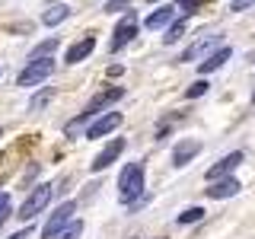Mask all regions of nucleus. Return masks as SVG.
Masks as SVG:
<instances>
[{"instance_id":"4","label":"nucleus","mask_w":255,"mask_h":239,"mask_svg":"<svg viewBox=\"0 0 255 239\" xmlns=\"http://www.w3.org/2000/svg\"><path fill=\"white\" fill-rule=\"evenodd\" d=\"M54 74V61L51 58H42V61H29V67L22 70L19 77H16V83L19 86H38L42 80H48Z\"/></svg>"},{"instance_id":"30","label":"nucleus","mask_w":255,"mask_h":239,"mask_svg":"<svg viewBox=\"0 0 255 239\" xmlns=\"http://www.w3.org/2000/svg\"><path fill=\"white\" fill-rule=\"evenodd\" d=\"M0 134H3V131H0Z\"/></svg>"},{"instance_id":"22","label":"nucleus","mask_w":255,"mask_h":239,"mask_svg":"<svg viewBox=\"0 0 255 239\" xmlns=\"http://www.w3.org/2000/svg\"><path fill=\"white\" fill-rule=\"evenodd\" d=\"M10 217V195L6 191H0V223Z\"/></svg>"},{"instance_id":"7","label":"nucleus","mask_w":255,"mask_h":239,"mask_svg":"<svg viewBox=\"0 0 255 239\" xmlns=\"http://www.w3.org/2000/svg\"><path fill=\"white\" fill-rule=\"evenodd\" d=\"M137 35V19H134V13H128L122 22L115 26V32H112V51H122L125 45H131V38Z\"/></svg>"},{"instance_id":"19","label":"nucleus","mask_w":255,"mask_h":239,"mask_svg":"<svg viewBox=\"0 0 255 239\" xmlns=\"http://www.w3.org/2000/svg\"><path fill=\"white\" fill-rule=\"evenodd\" d=\"M80 236H83V220H70L54 239H80Z\"/></svg>"},{"instance_id":"9","label":"nucleus","mask_w":255,"mask_h":239,"mask_svg":"<svg viewBox=\"0 0 255 239\" xmlns=\"http://www.w3.org/2000/svg\"><path fill=\"white\" fill-rule=\"evenodd\" d=\"M122 124V112H106L102 118H96V121L86 127V137L96 140V137H106V134H112L115 127Z\"/></svg>"},{"instance_id":"18","label":"nucleus","mask_w":255,"mask_h":239,"mask_svg":"<svg viewBox=\"0 0 255 239\" xmlns=\"http://www.w3.org/2000/svg\"><path fill=\"white\" fill-rule=\"evenodd\" d=\"M201 220H204V207H185V211L179 214L182 227H188V223H201Z\"/></svg>"},{"instance_id":"2","label":"nucleus","mask_w":255,"mask_h":239,"mask_svg":"<svg viewBox=\"0 0 255 239\" xmlns=\"http://www.w3.org/2000/svg\"><path fill=\"white\" fill-rule=\"evenodd\" d=\"M122 96H125L122 86H109V90H102L99 96H93V99H90V106H86V109H83V112H80V115L74 118V121L67 124V131H74L77 124H83V121H90V118H96L99 112H106L109 106H115V102L122 99Z\"/></svg>"},{"instance_id":"1","label":"nucleus","mask_w":255,"mask_h":239,"mask_svg":"<svg viewBox=\"0 0 255 239\" xmlns=\"http://www.w3.org/2000/svg\"><path fill=\"white\" fill-rule=\"evenodd\" d=\"M143 185H147V169H143V163H128L122 175H118V198H122L125 204L137 201L143 195Z\"/></svg>"},{"instance_id":"12","label":"nucleus","mask_w":255,"mask_h":239,"mask_svg":"<svg viewBox=\"0 0 255 239\" xmlns=\"http://www.w3.org/2000/svg\"><path fill=\"white\" fill-rule=\"evenodd\" d=\"M239 179H233V175H227V179H217V182H211V188H204L207 191V198H214V201H223V198H233L239 195Z\"/></svg>"},{"instance_id":"14","label":"nucleus","mask_w":255,"mask_h":239,"mask_svg":"<svg viewBox=\"0 0 255 239\" xmlns=\"http://www.w3.org/2000/svg\"><path fill=\"white\" fill-rule=\"evenodd\" d=\"M93 48H96V35H83L80 42H74L67 48V64H80L83 58H90Z\"/></svg>"},{"instance_id":"24","label":"nucleus","mask_w":255,"mask_h":239,"mask_svg":"<svg viewBox=\"0 0 255 239\" xmlns=\"http://www.w3.org/2000/svg\"><path fill=\"white\" fill-rule=\"evenodd\" d=\"M252 3H255V0H233V3H230V10H233V13H243V10H249Z\"/></svg>"},{"instance_id":"21","label":"nucleus","mask_w":255,"mask_h":239,"mask_svg":"<svg viewBox=\"0 0 255 239\" xmlns=\"http://www.w3.org/2000/svg\"><path fill=\"white\" fill-rule=\"evenodd\" d=\"M204 93H207V83H204V80H198V83H191L188 90H185L188 99H198V96H204Z\"/></svg>"},{"instance_id":"11","label":"nucleus","mask_w":255,"mask_h":239,"mask_svg":"<svg viewBox=\"0 0 255 239\" xmlns=\"http://www.w3.org/2000/svg\"><path fill=\"white\" fill-rule=\"evenodd\" d=\"M243 159H246V153H243V150H233V153H227V156H223V159H220L217 166H211V169H207V182H217V179H227V175L233 172L236 166L243 163Z\"/></svg>"},{"instance_id":"20","label":"nucleus","mask_w":255,"mask_h":239,"mask_svg":"<svg viewBox=\"0 0 255 239\" xmlns=\"http://www.w3.org/2000/svg\"><path fill=\"white\" fill-rule=\"evenodd\" d=\"M182 35H185V22H182V19H175V22H172V26H169V29H166V35H163V42H166V45H172V42H179V38H182Z\"/></svg>"},{"instance_id":"16","label":"nucleus","mask_w":255,"mask_h":239,"mask_svg":"<svg viewBox=\"0 0 255 239\" xmlns=\"http://www.w3.org/2000/svg\"><path fill=\"white\" fill-rule=\"evenodd\" d=\"M67 16H70V10L64 3H58V6H51V10L42 13V22H45V26H58V22H64Z\"/></svg>"},{"instance_id":"3","label":"nucleus","mask_w":255,"mask_h":239,"mask_svg":"<svg viewBox=\"0 0 255 239\" xmlns=\"http://www.w3.org/2000/svg\"><path fill=\"white\" fill-rule=\"evenodd\" d=\"M51 195H54V185H48V182H42V185H35L32 188V195L26 198V201L19 204V211H16V217H19L22 223H29L32 217H38V214L48 207V201H51Z\"/></svg>"},{"instance_id":"26","label":"nucleus","mask_w":255,"mask_h":239,"mask_svg":"<svg viewBox=\"0 0 255 239\" xmlns=\"http://www.w3.org/2000/svg\"><path fill=\"white\" fill-rule=\"evenodd\" d=\"M198 3H201V0H179L182 13H191V10H198Z\"/></svg>"},{"instance_id":"17","label":"nucleus","mask_w":255,"mask_h":239,"mask_svg":"<svg viewBox=\"0 0 255 239\" xmlns=\"http://www.w3.org/2000/svg\"><path fill=\"white\" fill-rule=\"evenodd\" d=\"M54 48H58V38H45V42H38V45L29 51V58H32V61H38V58H48V54H51Z\"/></svg>"},{"instance_id":"29","label":"nucleus","mask_w":255,"mask_h":239,"mask_svg":"<svg viewBox=\"0 0 255 239\" xmlns=\"http://www.w3.org/2000/svg\"><path fill=\"white\" fill-rule=\"evenodd\" d=\"M156 239H166V236H156Z\"/></svg>"},{"instance_id":"25","label":"nucleus","mask_w":255,"mask_h":239,"mask_svg":"<svg viewBox=\"0 0 255 239\" xmlns=\"http://www.w3.org/2000/svg\"><path fill=\"white\" fill-rule=\"evenodd\" d=\"M128 3H131V0H109V3H106V13H118V10H122V6H128Z\"/></svg>"},{"instance_id":"23","label":"nucleus","mask_w":255,"mask_h":239,"mask_svg":"<svg viewBox=\"0 0 255 239\" xmlns=\"http://www.w3.org/2000/svg\"><path fill=\"white\" fill-rule=\"evenodd\" d=\"M51 99V93H38V96H32V102H29V109H42L45 102Z\"/></svg>"},{"instance_id":"28","label":"nucleus","mask_w":255,"mask_h":239,"mask_svg":"<svg viewBox=\"0 0 255 239\" xmlns=\"http://www.w3.org/2000/svg\"><path fill=\"white\" fill-rule=\"evenodd\" d=\"M128 239H137V236H128Z\"/></svg>"},{"instance_id":"15","label":"nucleus","mask_w":255,"mask_h":239,"mask_svg":"<svg viewBox=\"0 0 255 239\" xmlns=\"http://www.w3.org/2000/svg\"><path fill=\"white\" fill-rule=\"evenodd\" d=\"M230 54H233V51H230L227 45H223V48H217V51H211V54H207V58L201 61V74H211V70L223 67V64L230 61Z\"/></svg>"},{"instance_id":"27","label":"nucleus","mask_w":255,"mask_h":239,"mask_svg":"<svg viewBox=\"0 0 255 239\" xmlns=\"http://www.w3.org/2000/svg\"><path fill=\"white\" fill-rule=\"evenodd\" d=\"M29 236H32V230H29V227H26V230H19V233H13V236H10V239H29Z\"/></svg>"},{"instance_id":"6","label":"nucleus","mask_w":255,"mask_h":239,"mask_svg":"<svg viewBox=\"0 0 255 239\" xmlns=\"http://www.w3.org/2000/svg\"><path fill=\"white\" fill-rule=\"evenodd\" d=\"M125 147H128V140H125V137H112V140L106 143V150H102V153L93 159V166H90V169H93V172H102V169H109V166H112L118 156L125 153Z\"/></svg>"},{"instance_id":"8","label":"nucleus","mask_w":255,"mask_h":239,"mask_svg":"<svg viewBox=\"0 0 255 239\" xmlns=\"http://www.w3.org/2000/svg\"><path fill=\"white\" fill-rule=\"evenodd\" d=\"M217 45H220V35H217V32H207V35H201L198 42H191L185 51H182L179 61H201L204 54L211 51V48H217Z\"/></svg>"},{"instance_id":"13","label":"nucleus","mask_w":255,"mask_h":239,"mask_svg":"<svg viewBox=\"0 0 255 239\" xmlns=\"http://www.w3.org/2000/svg\"><path fill=\"white\" fill-rule=\"evenodd\" d=\"M172 22H175V6L166 3V6H159L156 13H150L147 19H143V29H163V26L169 29Z\"/></svg>"},{"instance_id":"5","label":"nucleus","mask_w":255,"mask_h":239,"mask_svg":"<svg viewBox=\"0 0 255 239\" xmlns=\"http://www.w3.org/2000/svg\"><path fill=\"white\" fill-rule=\"evenodd\" d=\"M74 211H77V204H74V201H64L58 211H54L51 217H48L45 227H42V239H54V236H58L61 230L67 227L70 220H74Z\"/></svg>"},{"instance_id":"10","label":"nucleus","mask_w":255,"mask_h":239,"mask_svg":"<svg viewBox=\"0 0 255 239\" xmlns=\"http://www.w3.org/2000/svg\"><path fill=\"white\" fill-rule=\"evenodd\" d=\"M201 150H204V147H201V140H179V143L172 147V166H175V169L188 166L191 159L201 153Z\"/></svg>"}]
</instances>
